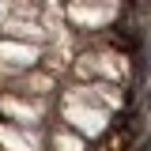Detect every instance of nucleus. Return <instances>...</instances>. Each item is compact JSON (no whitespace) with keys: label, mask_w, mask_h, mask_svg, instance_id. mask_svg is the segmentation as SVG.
Masks as SVG:
<instances>
[{"label":"nucleus","mask_w":151,"mask_h":151,"mask_svg":"<svg viewBox=\"0 0 151 151\" xmlns=\"http://www.w3.org/2000/svg\"><path fill=\"white\" fill-rule=\"evenodd\" d=\"M121 106V91H106L102 83H87L79 91H68L64 98V117L72 121L83 136H98L106 129V110Z\"/></svg>","instance_id":"nucleus-1"},{"label":"nucleus","mask_w":151,"mask_h":151,"mask_svg":"<svg viewBox=\"0 0 151 151\" xmlns=\"http://www.w3.org/2000/svg\"><path fill=\"white\" fill-rule=\"evenodd\" d=\"M38 60V49L27 42H0V76H23Z\"/></svg>","instance_id":"nucleus-4"},{"label":"nucleus","mask_w":151,"mask_h":151,"mask_svg":"<svg viewBox=\"0 0 151 151\" xmlns=\"http://www.w3.org/2000/svg\"><path fill=\"white\" fill-rule=\"evenodd\" d=\"M117 15V0H68V19L76 27H106Z\"/></svg>","instance_id":"nucleus-3"},{"label":"nucleus","mask_w":151,"mask_h":151,"mask_svg":"<svg viewBox=\"0 0 151 151\" xmlns=\"http://www.w3.org/2000/svg\"><path fill=\"white\" fill-rule=\"evenodd\" d=\"M0 23H8V0H0Z\"/></svg>","instance_id":"nucleus-8"},{"label":"nucleus","mask_w":151,"mask_h":151,"mask_svg":"<svg viewBox=\"0 0 151 151\" xmlns=\"http://www.w3.org/2000/svg\"><path fill=\"white\" fill-rule=\"evenodd\" d=\"M53 147L57 151H83V144L76 140L72 132H57V136H53Z\"/></svg>","instance_id":"nucleus-7"},{"label":"nucleus","mask_w":151,"mask_h":151,"mask_svg":"<svg viewBox=\"0 0 151 151\" xmlns=\"http://www.w3.org/2000/svg\"><path fill=\"white\" fill-rule=\"evenodd\" d=\"M0 110L8 113V117H19V121H38L42 117V110H38L34 102H23V98H0Z\"/></svg>","instance_id":"nucleus-6"},{"label":"nucleus","mask_w":151,"mask_h":151,"mask_svg":"<svg viewBox=\"0 0 151 151\" xmlns=\"http://www.w3.org/2000/svg\"><path fill=\"white\" fill-rule=\"evenodd\" d=\"M76 76H83V79H117L121 83L129 76V60L113 49H91L76 60Z\"/></svg>","instance_id":"nucleus-2"},{"label":"nucleus","mask_w":151,"mask_h":151,"mask_svg":"<svg viewBox=\"0 0 151 151\" xmlns=\"http://www.w3.org/2000/svg\"><path fill=\"white\" fill-rule=\"evenodd\" d=\"M0 144H4L8 151H38V147H42V144H38L34 136H30V132H19V129H8V125L0 129Z\"/></svg>","instance_id":"nucleus-5"}]
</instances>
